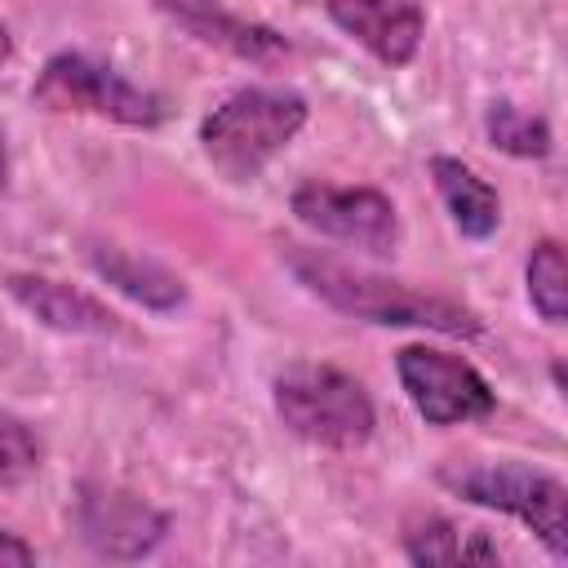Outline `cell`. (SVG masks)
<instances>
[{
    "instance_id": "2",
    "label": "cell",
    "mask_w": 568,
    "mask_h": 568,
    "mask_svg": "<svg viewBox=\"0 0 568 568\" xmlns=\"http://www.w3.org/2000/svg\"><path fill=\"white\" fill-rule=\"evenodd\" d=\"M306 98L284 84H248L235 89L200 120V151L226 182H253L302 129Z\"/></svg>"
},
{
    "instance_id": "15",
    "label": "cell",
    "mask_w": 568,
    "mask_h": 568,
    "mask_svg": "<svg viewBox=\"0 0 568 568\" xmlns=\"http://www.w3.org/2000/svg\"><path fill=\"white\" fill-rule=\"evenodd\" d=\"M484 138L501 151V155H515V160H546L550 146H555V133L546 124V115L510 102V98H497L488 102L484 111Z\"/></svg>"
},
{
    "instance_id": "13",
    "label": "cell",
    "mask_w": 568,
    "mask_h": 568,
    "mask_svg": "<svg viewBox=\"0 0 568 568\" xmlns=\"http://www.w3.org/2000/svg\"><path fill=\"white\" fill-rule=\"evenodd\" d=\"M430 182L453 217V226L466 235V240H493L497 226H501V195L488 178H479L470 164H462L457 155H430Z\"/></svg>"
},
{
    "instance_id": "14",
    "label": "cell",
    "mask_w": 568,
    "mask_h": 568,
    "mask_svg": "<svg viewBox=\"0 0 568 568\" xmlns=\"http://www.w3.org/2000/svg\"><path fill=\"white\" fill-rule=\"evenodd\" d=\"M404 555L413 564H497L501 559L488 532L462 528L444 515H413L404 524Z\"/></svg>"
},
{
    "instance_id": "18",
    "label": "cell",
    "mask_w": 568,
    "mask_h": 568,
    "mask_svg": "<svg viewBox=\"0 0 568 568\" xmlns=\"http://www.w3.org/2000/svg\"><path fill=\"white\" fill-rule=\"evenodd\" d=\"M27 564H36V546L22 541L18 532L0 528V568H27Z\"/></svg>"
},
{
    "instance_id": "7",
    "label": "cell",
    "mask_w": 568,
    "mask_h": 568,
    "mask_svg": "<svg viewBox=\"0 0 568 568\" xmlns=\"http://www.w3.org/2000/svg\"><path fill=\"white\" fill-rule=\"evenodd\" d=\"M395 377L426 426H462L497 408L488 377L470 359L426 342H408L395 351Z\"/></svg>"
},
{
    "instance_id": "8",
    "label": "cell",
    "mask_w": 568,
    "mask_h": 568,
    "mask_svg": "<svg viewBox=\"0 0 568 568\" xmlns=\"http://www.w3.org/2000/svg\"><path fill=\"white\" fill-rule=\"evenodd\" d=\"M71 524L80 541L102 555V559H142L169 537V515L155 510L146 497L129 488H106V484H84L75 493Z\"/></svg>"
},
{
    "instance_id": "11",
    "label": "cell",
    "mask_w": 568,
    "mask_h": 568,
    "mask_svg": "<svg viewBox=\"0 0 568 568\" xmlns=\"http://www.w3.org/2000/svg\"><path fill=\"white\" fill-rule=\"evenodd\" d=\"M4 293L44 328L67 337H120L124 320L93 293L53 275H4Z\"/></svg>"
},
{
    "instance_id": "17",
    "label": "cell",
    "mask_w": 568,
    "mask_h": 568,
    "mask_svg": "<svg viewBox=\"0 0 568 568\" xmlns=\"http://www.w3.org/2000/svg\"><path fill=\"white\" fill-rule=\"evenodd\" d=\"M44 462V444L40 435L22 422V417H9L0 413V493L27 484Z\"/></svg>"
},
{
    "instance_id": "20",
    "label": "cell",
    "mask_w": 568,
    "mask_h": 568,
    "mask_svg": "<svg viewBox=\"0 0 568 568\" xmlns=\"http://www.w3.org/2000/svg\"><path fill=\"white\" fill-rule=\"evenodd\" d=\"M13 58V36H9V22L0 18V67Z\"/></svg>"
},
{
    "instance_id": "19",
    "label": "cell",
    "mask_w": 568,
    "mask_h": 568,
    "mask_svg": "<svg viewBox=\"0 0 568 568\" xmlns=\"http://www.w3.org/2000/svg\"><path fill=\"white\" fill-rule=\"evenodd\" d=\"M9 191V138H4V129H0V195Z\"/></svg>"
},
{
    "instance_id": "6",
    "label": "cell",
    "mask_w": 568,
    "mask_h": 568,
    "mask_svg": "<svg viewBox=\"0 0 568 568\" xmlns=\"http://www.w3.org/2000/svg\"><path fill=\"white\" fill-rule=\"evenodd\" d=\"M288 209L302 226L324 240L351 244L373 257H395L404 244L399 209L377 186H333V182H302L288 195Z\"/></svg>"
},
{
    "instance_id": "1",
    "label": "cell",
    "mask_w": 568,
    "mask_h": 568,
    "mask_svg": "<svg viewBox=\"0 0 568 568\" xmlns=\"http://www.w3.org/2000/svg\"><path fill=\"white\" fill-rule=\"evenodd\" d=\"M284 266L311 297H320L324 306H333L351 320H364L377 328H426V333L462 337V342L484 333V320L475 306L444 297V293L413 288L404 280H390V275H377V271H364L351 262H337L320 248L284 244Z\"/></svg>"
},
{
    "instance_id": "5",
    "label": "cell",
    "mask_w": 568,
    "mask_h": 568,
    "mask_svg": "<svg viewBox=\"0 0 568 568\" xmlns=\"http://www.w3.org/2000/svg\"><path fill=\"white\" fill-rule=\"evenodd\" d=\"M31 102L53 115H89L120 129H155L169 115L160 93L142 89L120 67L80 49H62L40 67L31 84Z\"/></svg>"
},
{
    "instance_id": "21",
    "label": "cell",
    "mask_w": 568,
    "mask_h": 568,
    "mask_svg": "<svg viewBox=\"0 0 568 568\" xmlns=\"http://www.w3.org/2000/svg\"><path fill=\"white\" fill-rule=\"evenodd\" d=\"M302 4H311V0H302Z\"/></svg>"
},
{
    "instance_id": "10",
    "label": "cell",
    "mask_w": 568,
    "mask_h": 568,
    "mask_svg": "<svg viewBox=\"0 0 568 568\" xmlns=\"http://www.w3.org/2000/svg\"><path fill=\"white\" fill-rule=\"evenodd\" d=\"M320 4L337 31H346L390 71L408 67L422 49L426 13L417 0H320Z\"/></svg>"
},
{
    "instance_id": "16",
    "label": "cell",
    "mask_w": 568,
    "mask_h": 568,
    "mask_svg": "<svg viewBox=\"0 0 568 568\" xmlns=\"http://www.w3.org/2000/svg\"><path fill=\"white\" fill-rule=\"evenodd\" d=\"M524 288H528L532 311L546 324L559 328L568 320V262H564V244L555 235L532 244V253L524 262Z\"/></svg>"
},
{
    "instance_id": "4",
    "label": "cell",
    "mask_w": 568,
    "mask_h": 568,
    "mask_svg": "<svg viewBox=\"0 0 568 568\" xmlns=\"http://www.w3.org/2000/svg\"><path fill=\"white\" fill-rule=\"evenodd\" d=\"M275 413L280 422L315 444V448H333V453H355L373 439L377 430V408L373 395L364 390L359 377L342 373L337 364H320V359H302L288 364L275 386H271Z\"/></svg>"
},
{
    "instance_id": "12",
    "label": "cell",
    "mask_w": 568,
    "mask_h": 568,
    "mask_svg": "<svg viewBox=\"0 0 568 568\" xmlns=\"http://www.w3.org/2000/svg\"><path fill=\"white\" fill-rule=\"evenodd\" d=\"M84 257L102 284H111L115 293H124L129 302L155 315H173L186 306V280L146 253H133L124 244H89Z\"/></svg>"
},
{
    "instance_id": "3",
    "label": "cell",
    "mask_w": 568,
    "mask_h": 568,
    "mask_svg": "<svg viewBox=\"0 0 568 568\" xmlns=\"http://www.w3.org/2000/svg\"><path fill=\"white\" fill-rule=\"evenodd\" d=\"M435 484L457 501L519 519L555 559H568V488L559 475L510 457L506 462L453 457L435 470Z\"/></svg>"
},
{
    "instance_id": "9",
    "label": "cell",
    "mask_w": 568,
    "mask_h": 568,
    "mask_svg": "<svg viewBox=\"0 0 568 568\" xmlns=\"http://www.w3.org/2000/svg\"><path fill=\"white\" fill-rule=\"evenodd\" d=\"M164 22H173L182 36H191L204 49H217L226 58L253 62V67H280L293 58V44L266 27L253 22L235 9H226L222 0H146Z\"/></svg>"
}]
</instances>
